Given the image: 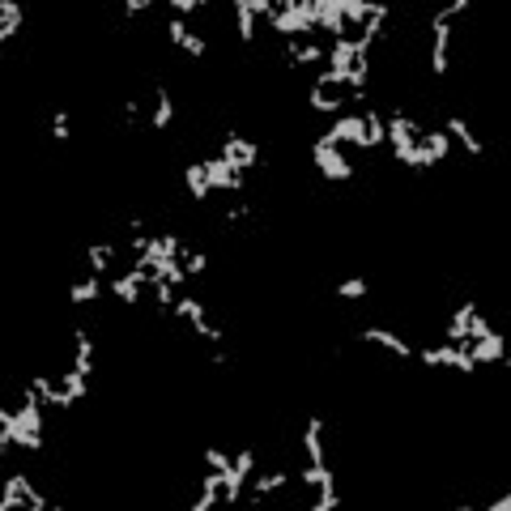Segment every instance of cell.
<instances>
[{
    "label": "cell",
    "instance_id": "13",
    "mask_svg": "<svg viewBox=\"0 0 511 511\" xmlns=\"http://www.w3.org/2000/svg\"><path fill=\"white\" fill-rule=\"evenodd\" d=\"M362 341H371V345H384V350H392V354H401V358H409L414 350L397 337V333H388V328H367L362 333Z\"/></svg>",
    "mask_w": 511,
    "mask_h": 511
},
{
    "label": "cell",
    "instance_id": "8",
    "mask_svg": "<svg viewBox=\"0 0 511 511\" xmlns=\"http://www.w3.org/2000/svg\"><path fill=\"white\" fill-rule=\"evenodd\" d=\"M431 30H435V47H431V72H435V77H443V72H448V43H452V26H439V21H431Z\"/></svg>",
    "mask_w": 511,
    "mask_h": 511
},
{
    "label": "cell",
    "instance_id": "1",
    "mask_svg": "<svg viewBox=\"0 0 511 511\" xmlns=\"http://www.w3.org/2000/svg\"><path fill=\"white\" fill-rule=\"evenodd\" d=\"M320 145H328V149H337V145H358V149H367V119H362V115H341V119H333V128L320 136Z\"/></svg>",
    "mask_w": 511,
    "mask_h": 511
},
{
    "label": "cell",
    "instance_id": "23",
    "mask_svg": "<svg viewBox=\"0 0 511 511\" xmlns=\"http://www.w3.org/2000/svg\"><path fill=\"white\" fill-rule=\"evenodd\" d=\"M235 13H239V38H243V43H252V38H256V17H252L247 0H235Z\"/></svg>",
    "mask_w": 511,
    "mask_h": 511
},
{
    "label": "cell",
    "instance_id": "25",
    "mask_svg": "<svg viewBox=\"0 0 511 511\" xmlns=\"http://www.w3.org/2000/svg\"><path fill=\"white\" fill-rule=\"evenodd\" d=\"M307 102H311V111H328V115H337V111H341V102H337V98H328V94H324L320 85H311Z\"/></svg>",
    "mask_w": 511,
    "mask_h": 511
},
{
    "label": "cell",
    "instance_id": "22",
    "mask_svg": "<svg viewBox=\"0 0 511 511\" xmlns=\"http://www.w3.org/2000/svg\"><path fill=\"white\" fill-rule=\"evenodd\" d=\"M171 311H175L179 320H192V324H196V320H205V303H200V298H192V294H188V298H175V307H171Z\"/></svg>",
    "mask_w": 511,
    "mask_h": 511
},
{
    "label": "cell",
    "instance_id": "12",
    "mask_svg": "<svg viewBox=\"0 0 511 511\" xmlns=\"http://www.w3.org/2000/svg\"><path fill=\"white\" fill-rule=\"evenodd\" d=\"M473 303H465L456 316H452V328H448V345H469V320H473Z\"/></svg>",
    "mask_w": 511,
    "mask_h": 511
},
{
    "label": "cell",
    "instance_id": "38",
    "mask_svg": "<svg viewBox=\"0 0 511 511\" xmlns=\"http://www.w3.org/2000/svg\"><path fill=\"white\" fill-rule=\"evenodd\" d=\"M486 333H495V328H490V320H482V316L473 311V320H469V341H482Z\"/></svg>",
    "mask_w": 511,
    "mask_h": 511
},
{
    "label": "cell",
    "instance_id": "21",
    "mask_svg": "<svg viewBox=\"0 0 511 511\" xmlns=\"http://www.w3.org/2000/svg\"><path fill=\"white\" fill-rule=\"evenodd\" d=\"M422 141H426V149L435 154V162H443V158L452 154V136H448V132H439V128H435V132H422Z\"/></svg>",
    "mask_w": 511,
    "mask_h": 511
},
{
    "label": "cell",
    "instance_id": "17",
    "mask_svg": "<svg viewBox=\"0 0 511 511\" xmlns=\"http://www.w3.org/2000/svg\"><path fill=\"white\" fill-rule=\"evenodd\" d=\"M183 179H188V192H192V200H205L213 188H209V179H205V162H192L188 171H183Z\"/></svg>",
    "mask_w": 511,
    "mask_h": 511
},
{
    "label": "cell",
    "instance_id": "33",
    "mask_svg": "<svg viewBox=\"0 0 511 511\" xmlns=\"http://www.w3.org/2000/svg\"><path fill=\"white\" fill-rule=\"evenodd\" d=\"M205 465H209V469H217V473H222V478H226V473H230V465H235V461H230V456H222V452H217V448H205Z\"/></svg>",
    "mask_w": 511,
    "mask_h": 511
},
{
    "label": "cell",
    "instance_id": "14",
    "mask_svg": "<svg viewBox=\"0 0 511 511\" xmlns=\"http://www.w3.org/2000/svg\"><path fill=\"white\" fill-rule=\"evenodd\" d=\"M320 435H324V422L311 418L307 431H303V448H307V461H311V465H324V443H320Z\"/></svg>",
    "mask_w": 511,
    "mask_h": 511
},
{
    "label": "cell",
    "instance_id": "31",
    "mask_svg": "<svg viewBox=\"0 0 511 511\" xmlns=\"http://www.w3.org/2000/svg\"><path fill=\"white\" fill-rule=\"evenodd\" d=\"M277 486H286V473H264V478H256V490H252V499H260V495H273Z\"/></svg>",
    "mask_w": 511,
    "mask_h": 511
},
{
    "label": "cell",
    "instance_id": "26",
    "mask_svg": "<svg viewBox=\"0 0 511 511\" xmlns=\"http://www.w3.org/2000/svg\"><path fill=\"white\" fill-rule=\"evenodd\" d=\"M367 72H371V60L362 55V60H354V68L345 72V85H354V94H358V90L367 85Z\"/></svg>",
    "mask_w": 511,
    "mask_h": 511
},
{
    "label": "cell",
    "instance_id": "24",
    "mask_svg": "<svg viewBox=\"0 0 511 511\" xmlns=\"http://www.w3.org/2000/svg\"><path fill=\"white\" fill-rule=\"evenodd\" d=\"M111 256H115V247H111V243H90V247H85V260H90V269H94V273H102Z\"/></svg>",
    "mask_w": 511,
    "mask_h": 511
},
{
    "label": "cell",
    "instance_id": "30",
    "mask_svg": "<svg viewBox=\"0 0 511 511\" xmlns=\"http://www.w3.org/2000/svg\"><path fill=\"white\" fill-rule=\"evenodd\" d=\"M324 55H328L324 47L307 43V47H298V51H294V55H286V60H290V64H316V60H324Z\"/></svg>",
    "mask_w": 511,
    "mask_h": 511
},
{
    "label": "cell",
    "instance_id": "18",
    "mask_svg": "<svg viewBox=\"0 0 511 511\" xmlns=\"http://www.w3.org/2000/svg\"><path fill=\"white\" fill-rule=\"evenodd\" d=\"M362 119H367V149H375V145H384V141H388V128H384V115H380V111H362Z\"/></svg>",
    "mask_w": 511,
    "mask_h": 511
},
{
    "label": "cell",
    "instance_id": "36",
    "mask_svg": "<svg viewBox=\"0 0 511 511\" xmlns=\"http://www.w3.org/2000/svg\"><path fill=\"white\" fill-rule=\"evenodd\" d=\"M337 294H341V298H362V294H367V281H362V277H350V281L337 286Z\"/></svg>",
    "mask_w": 511,
    "mask_h": 511
},
{
    "label": "cell",
    "instance_id": "40",
    "mask_svg": "<svg viewBox=\"0 0 511 511\" xmlns=\"http://www.w3.org/2000/svg\"><path fill=\"white\" fill-rule=\"evenodd\" d=\"M179 51H188V55H205V38L188 30V38H183V47H179Z\"/></svg>",
    "mask_w": 511,
    "mask_h": 511
},
{
    "label": "cell",
    "instance_id": "11",
    "mask_svg": "<svg viewBox=\"0 0 511 511\" xmlns=\"http://www.w3.org/2000/svg\"><path fill=\"white\" fill-rule=\"evenodd\" d=\"M354 60H358V47H354V38H337V43H333V51H328V68L345 72V68H354Z\"/></svg>",
    "mask_w": 511,
    "mask_h": 511
},
{
    "label": "cell",
    "instance_id": "45",
    "mask_svg": "<svg viewBox=\"0 0 511 511\" xmlns=\"http://www.w3.org/2000/svg\"><path fill=\"white\" fill-rule=\"evenodd\" d=\"M171 9H175V13H196L200 0H171Z\"/></svg>",
    "mask_w": 511,
    "mask_h": 511
},
{
    "label": "cell",
    "instance_id": "4",
    "mask_svg": "<svg viewBox=\"0 0 511 511\" xmlns=\"http://www.w3.org/2000/svg\"><path fill=\"white\" fill-rule=\"evenodd\" d=\"M311 21H316V30H328L333 38H345V17H341L337 0H311Z\"/></svg>",
    "mask_w": 511,
    "mask_h": 511
},
{
    "label": "cell",
    "instance_id": "10",
    "mask_svg": "<svg viewBox=\"0 0 511 511\" xmlns=\"http://www.w3.org/2000/svg\"><path fill=\"white\" fill-rule=\"evenodd\" d=\"M21 30V4L17 0H0V43H9Z\"/></svg>",
    "mask_w": 511,
    "mask_h": 511
},
{
    "label": "cell",
    "instance_id": "42",
    "mask_svg": "<svg viewBox=\"0 0 511 511\" xmlns=\"http://www.w3.org/2000/svg\"><path fill=\"white\" fill-rule=\"evenodd\" d=\"M213 503H217V490H200V499L192 503V511H209Z\"/></svg>",
    "mask_w": 511,
    "mask_h": 511
},
{
    "label": "cell",
    "instance_id": "16",
    "mask_svg": "<svg viewBox=\"0 0 511 511\" xmlns=\"http://www.w3.org/2000/svg\"><path fill=\"white\" fill-rule=\"evenodd\" d=\"M72 337H77V362H72V371H81L90 380V371H94V341L85 337V328H77Z\"/></svg>",
    "mask_w": 511,
    "mask_h": 511
},
{
    "label": "cell",
    "instance_id": "39",
    "mask_svg": "<svg viewBox=\"0 0 511 511\" xmlns=\"http://www.w3.org/2000/svg\"><path fill=\"white\" fill-rule=\"evenodd\" d=\"M166 34H171V43H175V47H183V38H188V26H183V17H171Z\"/></svg>",
    "mask_w": 511,
    "mask_h": 511
},
{
    "label": "cell",
    "instance_id": "32",
    "mask_svg": "<svg viewBox=\"0 0 511 511\" xmlns=\"http://www.w3.org/2000/svg\"><path fill=\"white\" fill-rule=\"evenodd\" d=\"M60 384H64V388H68V392H72L77 401H81V397L90 392V388H85V375H81V371H64V380H60Z\"/></svg>",
    "mask_w": 511,
    "mask_h": 511
},
{
    "label": "cell",
    "instance_id": "9",
    "mask_svg": "<svg viewBox=\"0 0 511 511\" xmlns=\"http://www.w3.org/2000/svg\"><path fill=\"white\" fill-rule=\"evenodd\" d=\"M205 179H209V188H226V192H239V188H243V179H239L222 158H209V162H205Z\"/></svg>",
    "mask_w": 511,
    "mask_h": 511
},
{
    "label": "cell",
    "instance_id": "3",
    "mask_svg": "<svg viewBox=\"0 0 511 511\" xmlns=\"http://www.w3.org/2000/svg\"><path fill=\"white\" fill-rule=\"evenodd\" d=\"M311 158H316V166L324 171V179H337V183H345V179H354V166H350V158L345 154H337V149H328V145H311Z\"/></svg>",
    "mask_w": 511,
    "mask_h": 511
},
{
    "label": "cell",
    "instance_id": "41",
    "mask_svg": "<svg viewBox=\"0 0 511 511\" xmlns=\"http://www.w3.org/2000/svg\"><path fill=\"white\" fill-rule=\"evenodd\" d=\"M154 294H158V303H162V307H175V286H171V281L154 286Z\"/></svg>",
    "mask_w": 511,
    "mask_h": 511
},
{
    "label": "cell",
    "instance_id": "34",
    "mask_svg": "<svg viewBox=\"0 0 511 511\" xmlns=\"http://www.w3.org/2000/svg\"><path fill=\"white\" fill-rule=\"evenodd\" d=\"M17 503H26V495H21V490H17V482L9 478V482H4V499H0V511H13Z\"/></svg>",
    "mask_w": 511,
    "mask_h": 511
},
{
    "label": "cell",
    "instance_id": "2",
    "mask_svg": "<svg viewBox=\"0 0 511 511\" xmlns=\"http://www.w3.org/2000/svg\"><path fill=\"white\" fill-rule=\"evenodd\" d=\"M426 367H456L461 375H473L478 371V362L469 358V345H439V350H422L418 354Z\"/></svg>",
    "mask_w": 511,
    "mask_h": 511
},
{
    "label": "cell",
    "instance_id": "20",
    "mask_svg": "<svg viewBox=\"0 0 511 511\" xmlns=\"http://www.w3.org/2000/svg\"><path fill=\"white\" fill-rule=\"evenodd\" d=\"M337 4H341V17L354 21V26H362L371 17V0H337Z\"/></svg>",
    "mask_w": 511,
    "mask_h": 511
},
{
    "label": "cell",
    "instance_id": "6",
    "mask_svg": "<svg viewBox=\"0 0 511 511\" xmlns=\"http://www.w3.org/2000/svg\"><path fill=\"white\" fill-rule=\"evenodd\" d=\"M145 281H149V269H132V273H124V277H115V281H111V294H115L119 303H136Z\"/></svg>",
    "mask_w": 511,
    "mask_h": 511
},
{
    "label": "cell",
    "instance_id": "19",
    "mask_svg": "<svg viewBox=\"0 0 511 511\" xmlns=\"http://www.w3.org/2000/svg\"><path fill=\"white\" fill-rule=\"evenodd\" d=\"M443 132H448V136H456L469 154H482V141L469 132V124H465V119H448V128H443Z\"/></svg>",
    "mask_w": 511,
    "mask_h": 511
},
{
    "label": "cell",
    "instance_id": "27",
    "mask_svg": "<svg viewBox=\"0 0 511 511\" xmlns=\"http://www.w3.org/2000/svg\"><path fill=\"white\" fill-rule=\"evenodd\" d=\"M68 298H72V303H90V298H98V277H85V281H77V286L68 290Z\"/></svg>",
    "mask_w": 511,
    "mask_h": 511
},
{
    "label": "cell",
    "instance_id": "28",
    "mask_svg": "<svg viewBox=\"0 0 511 511\" xmlns=\"http://www.w3.org/2000/svg\"><path fill=\"white\" fill-rule=\"evenodd\" d=\"M303 482H307V486H333V469H328V465H307V469H303Z\"/></svg>",
    "mask_w": 511,
    "mask_h": 511
},
{
    "label": "cell",
    "instance_id": "37",
    "mask_svg": "<svg viewBox=\"0 0 511 511\" xmlns=\"http://www.w3.org/2000/svg\"><path fill=\"white\" fill-rule=\"evenodd\" d=\"M51 136H55V141H68V111H55V115H51Z\"/></svg>",
    "mask_w": 511,
    "mask_h": 511
},
{
    "label": "cell",
    "instance_id": "46",
    "mask_svg": "<svg viewBox=\"0 0 511 511\" xmlns=\"http://www.w3.org/2000/svg\"><path fill=\"white\" fill-rule=\"evenodd\" d=\"M145 9H149V0H128L124 4V13H145Z\"/></svg>",
    "mask_w": 511,
    "mask_h": 511
},
{
    "label": "cell",
    "instance_id": "47",
    "mask_svg": "<svg viewBox=\"0 0 511 511\" xmlns=\"http://www.w3.org/2000/svg\"><path fill=\"white\" fill-rule=\"evenodd\" d=\"M490 511H511V495H503V499H495V503H490Z\"/></svg>",
    "mask_w": 511,
    "mask_h": 511
},
{
    "label": "cell",
    "instance_id": "7",
    "mask_svg": "<svg viewBox=\"0 0 511 511\" xmlns=\"http://www.w3.org/2000/svg\"><path fill=\"white\" fill-rule=\"evenodd\" d=\"M503 350H507V345H503V337H499V333H486L482 341H469V358H473L478 367H482V362H507V358H503Z\"/></svg>",
    "mask_w": 511,
    "mask_h": 511
},
{
    "label": "cell",
    "instance_id": "35",
    "mask_svg": "<svg viewBox=\"0 0 511 511\" xmlns=\"http://www.w3.org/2000/svg\"><path fill=\"white\" fill-rule=\"evenodd\" d=\"M320 490H324V495L311 503V511H333V507H341V495H337L333 486H320Z\"/></svg>",
    "mask_w": 511,
    "mask_h": 511
},
{
    "label": "cell",
    "instance_id": "29",
    "mask_svg": "<svg viewBox=\"0 0 511 511\" xmlns=\"http://www.w3.org/2000/svg\"><path fill=\"white\" fill-rule=\"evenodd\" d=\"M13 482H17V490L26 495V507H34V511H43V507H47V499H43V495H38V490H34V486H30V482H26L21 473H13Z\"/></svg>",
    "mask_w": 511,
    "mask_h": 511
},
{
    "label": "cell",
    "instance_id": "43",
    "mask_svg": "<svg viewBox=\"0 0 511 511\" xmlns=\"http://www.w3.org/2000/svg\"><path fill=\"white\" fill-rule=\"evenodd\" d=\"M183 269H188V277H196V273H205V269H209V256H192Z\"/></svg>",
    "mask_w": 511,
    "mask_h": 511
},
{
    "label": "cell",
    "instance_id": "44",
    "mask_svg": "<svg viewBox=\"0 0 511 511\" xmlns=\"http://www.w3.org/2000/svg\"><path fill=\"white\" fill-rule=\"evenodd\" d=\"M192 328H196L200 337H209V341H222V328H213V324H205V320H196Z\"/></svg>",
    "mask_w": 511,
    "mask_h": 511
},
{
    "label": "cell",
    "instance_id": "15",
    "mask_svg": "<svg viewBox=\"0 0 511 511\" xmlns=\"http://www.w3.org/2000/svg\"><path fill=\"white\" fill-rule=\"evenodd\" d=\"M175 119V102L166 94V85H154V128H166Z\"/></svg>",
    "mask_w": 511,
    "mask_h": 511
},
{
    "label": "cell",
    "instance_id": "5",
    "mask_svg": "<svg viewBox=\"0 0 511 511\" xmlns=\"http://www.w3.org/2000/svg\"><path fill=\"white\" fill-rule=\"evenodd\" d=\"M252 469H256V456H252V452H239V456H235V465H230V473L222 478V486H226V495H222V499H226V503L243 499V482H247V473H252Z\"/></svg>",
    "mask_w": 511,
    "mask_h": 511
}]
</instances>
